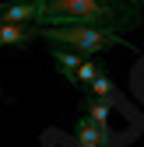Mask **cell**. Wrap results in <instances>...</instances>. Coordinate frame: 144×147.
Segmentation results:
<instances>
[{
	"mask_svg": "<svg viewBox=\"0 0 144 147\" xmlns=\"http://www.w3.org/2000/svg\"><path fill=\"white\" fill-rule=\"evenodd\" d=\"M49 49H46V56L53 60V67H56V74L60 77H74V70L81 67V60H88V56H81L77 49H67V46H56V42H46Z\"/></svg>",
	"mask_w": 144,
	"mask_h": 147,
	"instance_id": "obj_3",
	"label": "cell"
},
{
	"mask_svg": "<svg viewBox=\"0 0 144 147\" xmlns=\"http://www.w3.org/2000/svg\"><path fill=\"white\" fill-rule=\"evenodd\" d=\"M4 7H7V4H4V0H0V14H4Z\"/></svg>",
	"mask_w": 144,
	"mask_h": 147,
	"instance_id": "obj_8",
	"label": "cell"
},
{
	"mask_svg": "<svg viewBox=\"0 0 144 147\" xmlns=\"http://www.w3.org/2000/svg\"><path fill=\"white\" fill-rule=\"evenodd\" d=\"M39 28L56 25H88V28H137L141 11L130 0H39Z\"/></svg>",
	"mask_w": 144,
	"mask_h": 147,
	"instance_id": "obj_1",
	"label": "cell"
},
{
	"mask_svg": "<svg viewBox=\"0 0 144 147\" xmlns=\"http://www.w3.org/2000/svg\"><path fill=\"white\" fill-rule=\"evenodd\" d=\"M32 39H39V25H0V49L7 46H28Z\"/></svg>",
	"mask_w": 144,
	"mask_h": 147,
	"instance_id": "obj_5",
	"label": "cell"
},
{
	"mask_svg": "<svg viewBox=\"0 0 144 147\" xmlns=\"http://www.w3.org/2000/svg\"><path fill=\"white\" fill-rule=\"evenodd\" d=\"M74 147H77V144H74Z\"/></svg>",
	"mask_w": 144,
	"mask_h": 147,
	"instance_id": "obj_9",
	"label": "cell"
},
{
	"mask_svg": "<svg viewBox=\"0 0 144 147\" xmlns=\"http://www.w3.org/2000/svg\"><path fill=\"white\" fill-rule=\"evenodd\" d=\"M130 4H134V7H137V11H141V7H144V0H130Z\"/></svg>",
	"mask_w": 144,
	"mask_h": 147,
	"instance_id": "obj_7",
	"label": "cell"
},
{
	"mask_svg": "<svg viewBox=\"0 0 144 147\" xmlns=\"http://www.w3.org/2000/svg\"><path fill=\"white\" fill-rule=\"evenodd\" d=\"M88 95H92V98H98V102H105V105H113V109H127V105H130L127 98H123V91L113 84V77H109L105 70L98 74L92 84H88Z\"/></svg>",
	"mask_w": 144,
	"mask_h": 147,
	"instance_id": "obj_4",
	"label": "cell"
},
{
	"mask_svg": "<svg viewBox=\"0 0 144 147\" xmlns=\"http://www.w3.org/2000/svg\"><path fill=\"white\" fill-rule=\"evenodd\" d=\"M39 39L46 42H56V46H67V49H77L81 56H98L105 49H130L137 53L134 42L123 39V32H109V28H88V25H56V28H39Z\"/></svg>",
	"mask_w": 144,
	"mask_h": 147,
	"instance_id": "obj_2",
	"label": "cell"
},
{
	"mask_svg": "<svg viewBox=\"0 0 144 147\" xmlns=\"http://www.w3.org/2000/svg\"><path fill=\"white\" fill-rule=\"evenodd\" d=\"M98 74H102V67L92 60V56H88V60H81V67L74 70V77H70L67 84H74V88H81V91H88V84H92L95 77H98Z\"/></svg>",
	"mask_w": 144,
	"mask_h": 147,
	"instance_id": "obj_6",
	"label": "cell"
}]
</instances>
